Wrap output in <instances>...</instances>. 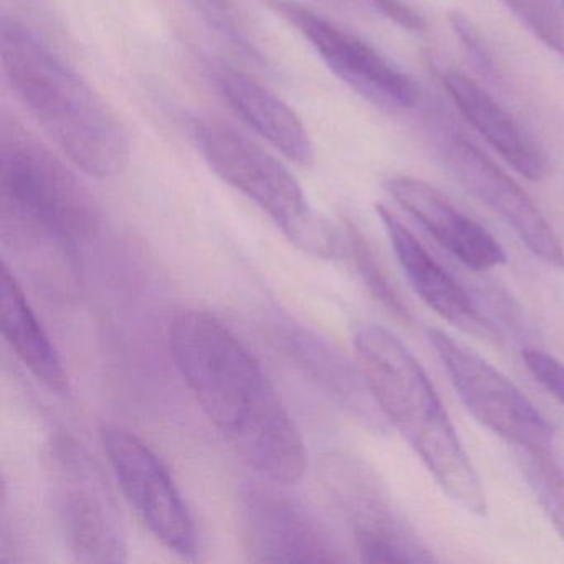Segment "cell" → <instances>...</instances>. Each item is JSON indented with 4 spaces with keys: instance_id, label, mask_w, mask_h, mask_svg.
I'll return each mask as SVG.
<instances>
[{
    "instance_id": "9c48e42d",
    "label": "cell",
    "mask_w": 564,
    "mask_h": 564,
    "mask_svg": "<svg viewBox=\"0 0 564 564\" xmlns=\"http://www.w3.org/2000/svg\"><path fill=\"white\" fill-rule=\"evenodd\" d=\"M269 6L359 97L389 113L415 107L419 90L414 82L368 42L293 0H269Z\"/></svg>"
},
{
    "instance_id": "e0dca14e",
    "label": "cell",
    "mask_w": 564,
    "mask_h": 564,
    "mask_svg": "<svg viewBox=\"0 0 564 564\" xmlns=\"http://www.w3.org/2000/svg\"><path fill=\"white\" fill-rule=\"evenodd\" d=\"M442 80L465 120L518 174L530 181L543 180V154L491 95L462 72L447 70Z\"/></svg>"
},
{
    "instance_id": "9a60e30c",
    "label": "cell",
    "mask_w": 564,
    "mask_h": 564,
    "mask_svg": "<svg viewBox=\"0 0 564 564\" xmlns=\"http://www.w3.org/2000/svg\"><path fill=\"white\" fill-rule=\"evenodd\" d=\"M376 213L388 232L399 265L422 302L467 335L500 341L497 326L478 312L464 286L437 260L432 259L411 230L384 206H376Z\"/></svg>"
},
{
    "instance_id": "484cf974",
    "label": "cell",
    "mask_w": 564,
    "mask_h": 564,
    "mask_svg": "<svg viewBox=\"0 0 564 564\" xmlns=\"http://www.w3.org/2000/svg\"><path fill=\"white\" fill-rule=\"evenodd\" d=\"M561 4H563V9H564V0H563V2H561Z\"/></svg>"
},
{
    "instance_id": "277c9868",
    "label": "cell",
    "mask_w": 564,
    "mask_h": 564,
    "mask_svg": "<svg viewBox=\"0 0 564 564\" xmlns=\"http://www.w3.org/2000/svg\"><path fill=\"white\" fill-rule=\"evenodd\" d=\"M167 343L197 404L229 442L276 395L256 356L209 313L177 315Z\"/></svg>"
},
{
    "instance_id": "d4e9b609",
    "label": "cell",
    "mask_w": 564,
    "mask_h": 564,
    "mask_svg": "<svg viewBox=\"0 0 564 564\" xmlns=\"http://www.w3.org/2000/svg\"><path fill=\"white\" fill-rule=\"evenodd\" d=\"M369 11L381 14L405 31L421 32L427 25L425 19L404 0H369Z\"/></svg>"
},
{
    "instance_id": "52a82bcc",
    "label": "cell",
    "mask_w": 564,
    "mask_h": 564,
    "mask_svg": "<svg viewBox=\"0 0 564 564\" xmlns=\"http://www.w3.org/2000/svg\"><path fill=\"white\" fill-rule=\"evenodd\" d=\"M100 441L108 464L141 523L167 550L194 560L196 523L170 468L143 438L121 425H101Z\"/></svg>"
},
{
    "instance_id": "ffe728a7",
    "label": "cell",
    "mask_w": 564,
    "mask_h": 564,
    "mask_svg": "<svg viewBox=\"0 0 564 564\" xmlns=\"http://www.w3.org/2000/svg\"><path fill=\"white\" fill-rule=\"evenodd\" d=\"M343 242H345V249L351 256L352 262H355L356 269H358L359 275H361L362 282L368 286L371 295L399 322L411 323V313H409L408 306L404 305L401 296L398 295L394 286L389 282L384 270L376 260L368 240L359 232L358 227L346 223Z\"/></svg>"
},
{
    "instance_id": "6da1fadb",
    "label": "cell",
    "mask_w": 564,
    "mask_h": 564,
    "mask_svg": "<svg viewBox=\"0 0 564 564\" xmlns=\"http://www.w3.org/2000/svg\"><path fill=\"white\" fill-rule=\"evenodd\" d=\"M0 52L9 87L74 166L98 180L127 170V131L100 95L37 34L4 18Z\"/></svg>"
},
{
    "instance_id": "d6986e66",
    "label": "cell",
    "mask_w": 564,
    "mask_h": 564,
    "mask_svg": "<svg viewBox=\"0 0 564 564\" xmlns=\"http://www.w3.org/2000/svg\"><path fill=\"white\" fill-rule=\"evenodd\" d=\"M514 457L528 487L564 541V471L551 448L514 447Z\"/></svg>"
},
{
    "instance_id": "2e32d148",
    "label": "cell",
    "mask_w": 564,
    "mask_h": 564,
    "mask_svg": "<svg viewBox=\"0 0 564 564\" xmlns=\"http://www.w3.org/2000/svg\"><path fill=\"white\" fill-rule=\"evenodd\" d=\"M213 80L226 104L286 160L300 166L312 164L315 158L312 138L299 115L282 98L249 75L226 65L214 70Z\"/></svg>"
},
{
    "instance_id": "8fae6325",
    "label": "cell",
    "mask_w": 564,
    "mask_h": 564,
    "mask_svg": "<svg viewBox=\"0 0 564 564\" xmlns=\"http://www.w3.org/2000/svg\"><path fill=\"white\" fill-rule=\"evenodd\" d=\"M322 478L336 507L351 524L366 563H429L431 551L401 520L376 475L358 458L333 454L323 460Z\"/></svg>"
},
{
    "instance_id": "3957f363",
    "label": "cell",
    "mask_w": 564,
    "mask_h": 564,
    "mask_svg": "<svg viewBox=\"0 0 564 564\" xmlns=\"http://www.w3.org/2000/svg\"><path fill=\"white\" fill-rule=\"evenodd\" d=\"M0 207L6 240L54 247L67 257L90 242L104 216L90 191L15 121L0 131Z\"/></svg>"
},
{
    "instance_id": "30bf717a",
    "label": "cell",
    "mask_w": 564,
    "mask_h": 564,
    "mask_svg": "<svg viewBox=\"0 0 564 564\" xmlns=\"http://www.w3.org/2000/svg\"><path fill=\"white\" fill-rule=\"evenodd\" d=\"M272 481L243 484L237 517L243 550L256 563H339L345 561L322 523Z\"/></svg>"
},
{
    "instance_id": "7402d4cb",
    "label": "cell",
    "mask_w": 564,
    "mask_h": 564,
    "mask_svg": "<svg viewBox=\"0 0 564 564\" xmlns=\"http://www.w3.org/2000/svg\"><path fill=\"white\" fill-rule=\"evenodd\" d=\"M448 22H451L452 31L457 35L465 54L468 55L475 68L488 80H497L498 70L494 55H491L490 48H488L487 42H485L484 35L478 31L477 25L460 11L451 12Z\"/></svg>"
},
{
    "instance_id": "5bb4252c",
    "label": "cell",
    "mask_w": 564,
    "mask_h": 564,
    "mask_svg": "<svg viewBox=\"0 0 564 564\" xmlns=\"http://www.w3.org/2000/svg\"><path fill=\"white\" fill-rule=\"evenodd\" d=\"M389 196L411 214L447 252L468 269L485 272L507 260V253L487 229L458 210L441 191L411 176L389 177Z\"/></svg>"
},
{
    "instance_id": "7c38bea8",
    "label": "cell",
    "mask_w": 564,
    "mask_h": 564,
    "mask_svg": "<svg viewBox=\"0 0 564 564\" xmlns=\"http://www.w3.org/2000/svg\"><path fill=\"white\" fill-rule=\"evenodd\" d=\"M448 166L455 180L494 210L541 262L564 269V249L551 224L531 197L484 151L465 140L452 144Z\"/></svg>"
},
{
    "instance_id": "8992f818",
    "label": "cell",
    "mask_w": 564,
    "mask_h": 564,
    "mask_svg": "<svg viewBox=\"0 0 564 564\" xmlns=\"http://www.w3.org/2000/svg\"><path fill=\"white\" fill-rule=\"evenodd\" d=\"M52 503L62 534L80 563H123L127 534L97 462L67 435L45 447Z\"/></svg>"
},
{
    "instance_id": "603a6c76",
    "label": "cell",
    "mask_w": 564,
    "mask_h": 564,
    "mask_svg": "<svg viewBox=\"0 0 564 564\" xmlns=\"http://www.w3.org/2000/svg\"><path fill=\"white\" fill-rule=\"evenodd\" d=\"M191 4L207 19L210 25L216 28L224 37L229 39L237 48L246 52L249 57H259L256 48L249 44L240 25L237 24L236 9H234L232 0H189Z\"/></svg>"
},
{
    "instance_id": "ba28073f",
    "label": "cell",
    "mask_w": 564,
    "mask_h": 564,
    "mask_svg": "<svg viewBox=\"0 0 564 564\" xmlns=\"http://www.w3.org/2000/svg\"><path fill=\"white\" fill-rule=\"evenodd\" d=\"M427 338L458 398L481 425L513 447L551 448L553 427L510 379L441 329H427Z\"/></svg>"
},
{
    "instance_id": "7a4b0ae2",
    "label": "cell",
    "mask_w": 564,
    "mask_h": 564,
    "mask_svg": "<svg viewBox=\"0 0 564 564\" xmlns=\"http://www.w3.org/2000/svg\"><path fill=\"white\" fill-rule=\"evenodd\" d=\"M355 349L386 421L401 432L452 501L485 514L484 485L421 362L398 336L378 325L356 332Z\"/></svg>"
},
{
    "instance_id": "5b68a950",
    "label": "cell",
    "mask_w": 564,
    "mask_h": 564,
    "mask_svg": "<svg viewBox=\"0 0 564 564\" xmlns=\"http://www.w3.org/2000/svg\"><path fill=\"white\" fill-rule=\"evenodd\" d=\"M194 138L210 170L259 206L296 249L322 259L341 252L343 236L313 210L299 181L269 151L219 123H197Z\"/></svg>"
},
{
    "instance_id": "4fadbf2b",
    "label": "cell",
    "mask_w": 564,
    "mask_h": 564,
    "mask_svg": "<svg viewBox=\"0 0 564 564\" xmlns=\"http://www.w3.org/2000/svg\"><path fill=\"white\" fill-rule=\"evenodd\" d=\"M273 335L283 355L322 389L323 394L372 431H384V415L361 366H356L328 339L290 319L273 323Z\"/></svg>"
},
{
    "instance_id": "44dd1931",
    "label": "cell",
    "mask_w": 564,
    "mask_h": 564,
    "mask_svg": "<svg viewBox=\"0 0 564 564\" xmlns=\"http://www.w3.org/2000/svg\"><path fill=\"white\" fill-rule=\"evenodd\" d=\"M546 47L564 57V9L556 0H501Z\"/></svg>"
},
{
    "instance_id": "cb8c5ba5",
    "label": "cell",
    "mask_w": 564,
    "mask_h": 564,
    "mask_svg": "<svg viewBox=\"0 0 564 564\" xmlns=\"http://www.w3.org/2000/svg\"><path fill=\"white\" fill-rule=\"evenodd\" d=\"M523 361L534 379L564 405V365L540 349L527 348Z\"/></svg>"
},
{
    "instance_id": "ac0fdd59",
    "label": "cell",
    "mask_w": 564,
    "mask_h": 564,
    "mask_svg": "<svg viewBox=\"0 0 564 564\" xmlns=\"http://www.w3.org/2000/svg\"><path fill=\"white\" fill-rule=\"evenodd\" d=\"M0 325L6 341L25 368L45 388L65 394L68 391V376L61 352L28 302L18 276L6 262L0 283Z\"/></svg>"
}]
</instances>
